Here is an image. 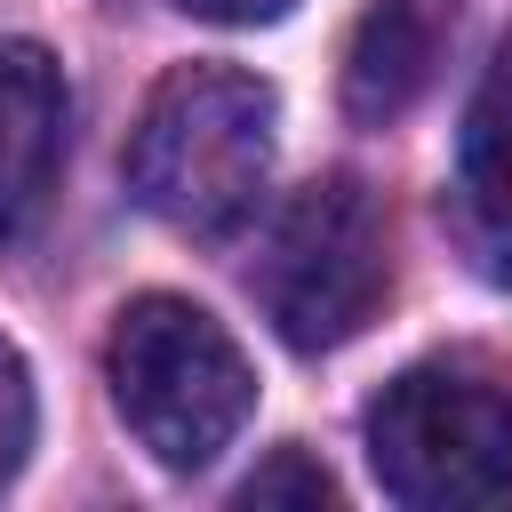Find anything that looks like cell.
I'll list each match as a JSON object with an SVG mask.
<instances>
[{
  "label": "cell",
  "instance_id": "cell-1",
  "mask_svg": "<svg viewBox=\"0 0 512 512\" xmlns=\"http://www.w3.org/2000/svg\"><path fill=\"white\" fill-rule=\"evenodd\" d=\"M272 128L280 104L256 72L184 64L128 136V192L176 232H232L272 176Z\"/></svg>",
  "mask_w": 512,
  "mask_h": 512
},
{
  "label": "cell",
  "instance_id": "cell-10",
  "mask_svg": "<svg viewBox=\"0 0 512 512\" xmlns=\"http://www.w3.org/2000/svg\"><path fill=\"white\" fill-rule=\"evenodd\" d=\"M176 8H192V16H208V24H272L288 0H176Z\"/></svg>",
  "mask_w": 512,
  "mask_h": 512
},
{
  "label": "cell",
  "instance_id": "cell-8",
  "mask_svg": "<svg viewBox=\"0 0 512 512\" xmlns=\"http://www.w3.org/2000/svg\"><path fill=\"white\" fill-rule=\"evenodd\" d=\"M240 504H336V480L304 448H272V464L240 480Z\"/></svg>",
  "mask_w": 512,
  "mask_h": 512
},
{
  "label": "cell",
  "instance_id": "cell-5",
  "mask_svg": "<svg viewBox=\"0 0 512 512\" xmlns=\"http://www.w3.org/2000/svg\"><path fill=\"white\" fill-rule=\"evenodd\" d=\"M64 72L40 40H0V248L32 240L64 168Z\"/></svg>",
  "mask_w": 512,
  "mask_h": 512
},
{
  "label": "cell",
  "instance_id": "cell-6",
  "mask_svg": "<svg viewBox=\"0 0 512 512\" xmlns=\"http://www.w3.org/2000/svg\"><path fill=\"white\" fill-rule=\"evenodd\" d=\"M456 16H464V0H368L352 40H344V112L360 128L400 120L440 80Z\"/></svg>",
  "mask_w": 512,
  "mask_h": 512
},
{
  "label": "cell",
  "instance_id": "cell-9",
  "mask_svg": "<svg viewBox=\"0 0 512 512\" xmlns=\"http://www.w3.org/2000/svg\"><path fill=\"white\" fill-rule=\"evenodd\" d=\"M24 456H32V368L0 336V480H16Z\"/></svg>",
  "mask_w": 512,
  "mask_h": 512
},
{
  "label": "cell",
  "instance_id": "cell-11",
  "mask_svg": "<svg viewBox=\"0 0 512 512\" xmlns=\"http://www.w3.org/2000/svg\"><path fill=\"white\" fill-rule=\"evenodd\" d=\"M496 280H504V288H512V248H504V256H496Z\"/></svg>",
  "mask_w": 512,
  "mask_h": 512
},
{
  "label": "cell",
  "instance_id": "cell-7",
  "mask_svg": "<svg viewBox=\"0 0 512 512\" xmlns=\"http://www.w3.org/2000/svg\"><path fill=\"white\" fill-rule=\"evenodd\" d=\"M464 176H472L480 200H504L512 192V40L496 48V64L472 88V112H464Z\"/></svg>",
  "mask_w": 512,
  "mask_h": 512
},
{
  "label": "cell",
  "instance_id": "cell-2",
  "mask_svg": "<svg viewBox=\"0 0 512 512\" xmlns=\"http://www.w3.org/2000/svg\"><path fill=\"white\" fill-rule=\"evenodd\" d=\"M112 408L136 432V448L168 472H200L216 464L248 408H256V368L232 344V328L216 312H200L192 296H136L112 320Z\"/></svg>",
  "mask_w": 512,
  "mask_h": 512
},
{
  "label": "cell",
  "instance_id": "cell-4",
  "mask_svg": "<svg viewBox=\"0 0 512 512\" xmlns=\"http://www.w3.org/2000/svg\"><path fill=\"white\" fill-rule=\"evenodd\" d=\"M368 464L392 504L456 512L512 496V392L472 368H408L368 408Z\"/></svg>",
  "mask_w": 512,
  "mask_h": 512
},
{
  "label": "cell",
  "instance_id": "cell-3",
  "mask_svg": "<svg viewBox=\"0 0 512 512\" xmlns=\"http://www.w3.org/2000/svg\"><path fill=\"white\" fill-rule=\"evenodd\" d=\"M248 288H256V304H264V320L280 328L288 352L352 344L392 288V224H384L376 192L360 176L304 184L280 208Z\"/></svg>",
  "mask_w": 512,
  "mask_h": 512
}]
</instances>
